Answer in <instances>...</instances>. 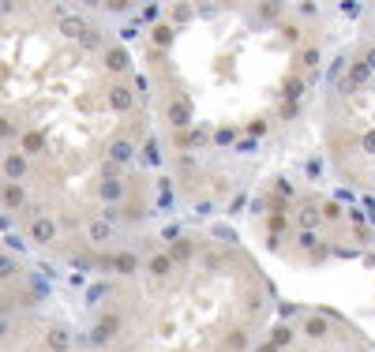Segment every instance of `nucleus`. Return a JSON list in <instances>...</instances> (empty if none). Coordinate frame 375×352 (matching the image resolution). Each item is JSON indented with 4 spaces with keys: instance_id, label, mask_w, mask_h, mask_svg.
<instances>
[{
    "instance_id": "obj_1",
    "label": "nucleus",
    "mask_w": 375,
    "mask_h": 352,
    "mask_svg": "<svg viewBox=\"0 0 375 352\" xmlns=\"http://www.w3.org/2000/svg\"><path fill=\"white\" fill-rule=\"evenodd\" d=\"M162 116H165V124H169L173 131H188L191 116H195V105H191V98L184 90H169L165 101H162Z\"/></svg>"
},
{
    "instance_id": "obj_2",
    "label": "nucleus",
    "mask_w": 375,
    "mask_h": 352,
    "mask_svg": "<svg viewBox=\"0 0 375 352\" xmlns=\"http://www.w3.org/2000/svg\"><path fill=\"white\" fill-rule=\"evenodd\" d=\"M106 105L113 113H135V86L128 79H113L106 90Z\"/></svg>"
},
{
    "instance_id": "obj_3",
    "label": "nucleus",
    "mask_w": 375,
    "mask_h": 352,
    "mask_svg": "<svg viewBox=\"0 0 375 352\" xmlns=\"http://www.w3.org/2000/svg\"><path fill=\"white\" fill-rule=\"evenodd\" d=\"M117 334H121V311H117V307L101 311V315H98V323H94V330H90V341H94L98 349H106L109 341L117 338Z\"/></svg>"
},
{
    "instance_id": "obj_4",
    "label": "nucleus",
    "mask_w": 375,
    "mask_h": 352,
    "mask_svg": "<svg viewBox=\"0 0 375 352\" xmlns=\"http://www.w3.org/2000/svg\"><path fill=\"white\" fill-rule=\"evenodd\" d=\"M27 173H30V158H27V154H19V150H8V154L0 158V180L23 184V180H27Z\"/></svg>"
},
{
    "instance_id": "obj_5",
    "label": "nucleus",
    "mask_w": 375,
    "mask_h": 352,
    "mask_svg": "<svg viewBox=\"0 0 375 352\" xmlns=\"http://www.w3.org/2000/svg\"><path fill=\"white\" fill-rule=\"evenodd\" d=\"M101 64H106L109 75L128 79V71H132V57H128V45H121V42L106 45V49H101Z\"/></svg>"
},
{
    "instance_id": "obj_6",
    "label": "nucleus",
    "mask_w": 375,
    "mask_h": 352,
    "mask_svg": "<svg viewBox=\"0 0 375 352\" xmlns=\"http://www.w3.org/2000/svg\"><path fill=\"white\" fill-rule=\"evenodd\" d=\"M101 266L106 270H113V274H121V277H132V274H139V255L135 251H113V255H101Z\"/></svg>"
},
{
    "instance_id": "obj_7",
    "label": "nucleus",
    "mask_w": 375,
    "mask_h": 352,
    "mask_svg": "<svg viewBox=\"0 0 375 352\" xmlns=\"http://www.w3.org/2000/svg\"><path fill=\"white\" fill-rule=\"evenodd\" d=\"M57 233H60V229H57V221H53V218H45V214H42V218H34V221L27 225V240H30L34 247H49L53 240H57Z\"/></svg>"
},
{
    "instance_id": "obj_8",
    "label": "nucleus",
    "mask_w": 375,
    "mask_h": 352,
    "mask_svg": "<svg viewBox=\"0 0 375 352\" xmlns=\"http://www.w3.org/2000/svg\"><path fill=\"white\" fill-rule=\"evenodd\" d=\"M27 188L23 184H8V180H0V206H4L8 214H19V210H27Z\"/></svg>"
},
{
    "instance_id": "obj_9",
    "label": "nucleus",
    "mask_w": 375,
    "mask_h": 352,
    "mask_svg": "<svg viewBox=\"0 0 375 352\" xmlns=\"http://www.w3.org/2000/svg\"><path fill=\"white\" fill-rule=\"evenodd\" d=\"M49 139H45V127H23L19 131V154L34 158V154H45Z\"/></svg>"
},
{
    "instance_id": "obj_10",
    "label": "nucleus",
    "mask_w": 375,
    "mask_h": 352,
    "mask_svg": "<svg viewBox=\"0 0 375 352\" xmlns=\"http://www.w3.org/2000/svg\"><path fill=\"white\" fill-rule=\"evenodd\" d=\"M132 158H135V142L128 139V135L109 139V162L113 165H132Z\"/></svg>"
},
{
    "instance_id": "obj_11",
    "label": "nucleus",
    "mask_w": 375,
    "mask_h": 352,
    "mask_svg": "<svg viewBox=\"0 0 375 352\" xmlns=\"http://www.w3.org/2000/svg\"><path fill=\"white\" fill-rule=\"evenodd\" d=\"M57 30H60L64 38H68V42H83L86 30H90V23H86L83 15H64V19L57 23Z\"/></svg>"
},
{
    "instance_id": "obj_12",
    "label": "nucleus",
    "mask_w": 375,
    "mask_h": 352,
    "mask_svg": "<svg viewBox=\"0 0 375 352\" xmlns=\"http://www.w3.org/2000/svg\"><path fill=\"white\" fill-rule=\"evenodd\" d=\"M42 345H45V352H68L71 349V330L68 326H49Z\"/></svg>"
},
{
    "instance_id": "obj_13",
    "label": "nucleus",
    "mask_w": 375,
    "mask_h": 352,
    "mask_svg": "<svg viewBox=\"0 0 375 352\" xmlns=\"http://www.w3.org/2000/svg\"><path fill=\"white\" fill-rule=\"evenodd\" d=\"M121 199H128V184L117 176V180H98V203H121Z\"/></svg>"
},
{
    "instance_id": "obj_14",
    "label": "nucleus",
    "mask_w": 375,
    "mask_h": 352,
    "mask_svg": "<svg viewBox=\"0 0 375 352\" xmlns=\"http://www.w3.org/2000/svg\"><path fill=\"white\" fill-rule=\"evenodd\" d=\"M252 349V334L248 326H233V330L221 338V352H248Z\"/></svg>"
},
{
    "instance_id": "obj_15",
    "label": "nucleus",
    "mask_w": 375,
    "mask_h": 352,
    "mask_svg": "<svg viewBox=\"0 0 375 352\" xmlns=\"http://www.w3.org/2000/svg\"><path fill=\"white\" fill-rule=\"evenodd\" d=\"M195 251H199V244H195L191 236H177V240H169V259L177 262V266H180V262H191V259H195Z\"/></svg>"
},
{
    "instance_id": "obj_16",
    "label": "nucleus",
    "mask_w": 375,
    "mask_h": 352,
    "mask_svg": "<svg viewBox=\"0 0 375 352\" xmlns=\"http://www.w3.org/2000/svg\"><path fill=\"white\" fill-rule=\"evenodd\" d=\"M143 266H147V274H150V277H158V281H162V277H169V274H173V266H177V262L169 259V251H154L147 262H143Z\"/></svg>"
},
{
    "instance_id": "obj_17",
    "label": "nucleus",
    "mask_w": 375,
    "mask_h": 352,
    "mask_svg": "<svg viewBox=\"0 0 375 352\" xmlns=\"http://www.w3.org/2000/svg\"><path fill=\"white\" fill-rule=\"evenodd\" d=\"M150 42H154V49H173V42H177V30H173L169 19L154 23L150 27Z\"/></svg>"
},
{
    "instance_id": "obj_18",
    "label": "nucleus",
    "mask_w": 375,
    "mask_h": 352,
    "mask_svg": "<svg viewBox=\"0 0 375 352\" xmlns=\"http://www.w3.org/2000/svg\"><path fill=\"white\" fill-rule=\"evenodd\" d=\"M23 274V262L15 259L12 251H0V285H8V281H15V277Z\"/></svg>"
},
{
    "instance_id": "obj_19",
    "label": "nucleus",
    "mask_w": 375,
    "mask_h": 352,
    "mask_svg": "<svg viewBox=\"0 0 375 352\" xmlns=\"http://www.w3.org/2000/svg\"><path fill=\"white\" fill-rule=\"evenodd\" d=\"M86 236H90L94 244H109V240H113V225H109V221H90V225H86Z\"/></svg>"
},
{
    "instance_id": "obj_20",
    "label": "nucleus",
    "mask_w": 375,
    "mask_h": 352,
    "mask_svg": "<svg viewBox=\"0 0 375 352\" xmlns=\"http://www.w3.org/2000/svg\"><path fill=\"white\" fill-rule=\"evenodd\" d=\"M346 79H349V86H361V83H368V79H372V68L364 60H353V68H349Z\"/></svg>"
},
{
    "instance_id": "obj_21",
    "label": "nucleus",
    "mask_w": 375,
    "mask_h": 352,
    "mask_svg": "<svg viewBox=\"0 0 375 352\" xmlns=\"http://www.w3.org/2000/svg\"><path fill=\"white\" fill-rule=\"evenodd\" d=\"M195 142H203V131H173V147L177 150H188V147H195Z\"/></svg>"
},
{
    "instance_id": "obj_22",
    "label": "nucleus",
    "mask_w": 375,
    "mask_h": 352,
    "mask_svg": "<svg viewBox=\"0 0 375 352\" xmlns=\"http://www.w3.org/2000/svg\"><path fill=\"white\" fill-rule=\"evenodd\" d=\"M8 139H19V127H15V120L8 113H0V142H8Z\"/></svg>"
},
{
    "instance_id": "obj_23",
    "label": "nucleus",
    "mask_w": 375,
    "mask_h": 352,
    "mask_svg": "<svg viewBox=\"0 0 375 352\" xmlns=\"http://www.w3.org/2000/svg\"><path fill=\"white\" fill-rule=\"evenodd\" d=\"M270 341H274L278 349H289V345H293V330H289V326H274V334H270Z\"/></svg>"
},
{
    "instance_id": "obj_24",
    "label": "nucleus",
    "mask_w": 375,
    "mask_h": 352,
    "mask_svg": "<svg viewBox=\"0 0 375 352\" xmlns=\"http://www.w3.org/2000/svg\"><path fill=\"white\" fill-rule=\"evenodd\" d=\"M191 19V8L188 4H173L169 8V23H188Z\"/></svg>"
},
{
    "instance_id": "obj_25",
    "label": "nucleus",
    "mask_w": 375,
    "mask_h": 352,
    "mask_svg": "<svg viewBox=\"0 0 375 352\" xmlns=\"http://www.w3.org/2000/svg\"><path fill=\"white\" fill-rule=\"evenodd\" d=\"M304 334H312V338H323V334H326V323H323V318H308V323H304Z\"/></svg>"
},
{
    "instance_id": "obj_26",
    "label": "nucleus",
    "mask_w": 375,
    "mask_h": 352,
    "mask_svg": "<svg viewBox=\"0 0 375 352\" xmlns=\"http://www.w3.org/2000/svg\"><path fill=\"white\" fill-rule=\"evenodd\" d=\"M139 15H143L139 23H150V27H154V23H162V12H158L154 4H147V8H143V12H139Z\"/></svg>"
},
{
    "instance_id": "obj_27",
    "label": "nucleus",
    "mask_w": 375,
    "mask_h": 352,
    "mask_svg": "<svg viewBox=\"0 0 375 352\" xmlns=\"http://www.w3.org/2000/svg\"><path fill=\"white\" fill-rule=\"evenodd\" d=\"M233 139H237V131H233V127H218V131H214V142H221V147H229Z\"/></svg>"
},
{
    "instance_id": "obj_28",
    "label": "nucleus",
    "mask_w": 375,
    "mask_h": 352,
    "mask_svg": "<svg viewBox=\"0 0 375 352\" xmlns=\"http://www.w3.org/2000/svg\"><path fill=\"white\" fill-rule=\"evenodd\" d=\"M300 60H304L308 68H315V64H319V49H312V45H308V49L300 53Z\"/></svg>"
},
{
    "instance_id": "obj_29",
    "label": "nucleus",
    "mask_w": 375,
    "mask_h": 352,
    "mask_svg": "<svg viewBox=\"0 0 375 352\" xmlns=\"http://www.w3.org/2000/svg\"><path fill=\"white\" fill-rule=\"evenodd\" d=\"M109 292V285H90V300H101Z\"/></svg>"
},
{
    "instance_id": "obj_30",
    "label": "nucleus",
    "mask_w": 375,
    "mask_h": 352,
    "mask_svg": "<svg viewBox=\"0 0 375 352\" xmlns=\"http://www.w3.org/2000/svg\"><path fill=\"white\" fill-rule=\"evenodd\" d=\"M364 64H368V68L375 71V45H368V53H364Z\"/></svg>"
},
{
    "instance_id": "obj_31",
    "label": "nucleus",
    "mask_w": 375,
    "mask_h": 352,
    "mask_svg": "<svg viewBox=\"0 0 375 352\" xmlns=\"http://www.w3.org/2000/svg\"><path fill=\"white\" fill-rule=\"evenodd\" d=\"M255 352H278L274 341H263V345H255Z\"/></svg>"
},
{
    "instance_id": "obj_32",
    "label": "nucleus",
    "mask_w": 375,
    "mask_h": 352,
    "mask_svg": "<svg viewBox=\"0 0 375 352\" xmlns=\"http://www.w3.org/2000/svg\"><path fill=\"white\" fill-rule=\"evenodd\" d=\"M8 334H12V323H8V318H0V338H8Z\"/></svg>"
}]
</instances>
